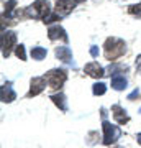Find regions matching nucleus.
Here are the masks:
<instances>
[{
  "label": "nucleus",
  "instance_id": "nucleus-1",
  "mask_svg": "<svg viewBox=\"0 0 141 148\" xmlns=\"http://www.w3.org/2000/svg\"><path fill=\"white\" fill-rule=\"evenodd\" d=\"M125 51H126L125 41H121L118 38H108L105 41V56L110 61H115L116 58H120Z\"/></svg>",
  "mask_w": 141,
  "mask_h": 148
},
{
  "label": "nucleus",
  "instance_id": "nucleus-2",
  "mask_svg": "<svg viewBox=\"0 0 141 148\" xmlns=\"http://www.w3.org/2000/svg\"><path fill=\"white\" fill-rule=\"evenodd\" d=\"M102 127H104V145H112V143H115L118 138L121 137V132L120 128L116 127V125H113V123H110L108 120L102 122Z\"/></svg>",
  "mask_w": 141,
  "mask_h": 148
},
{
  "label": "nucleus",
  "instance_id": "nucleus-3",
  "mask_svg": "<svg viewBox=\"0 0 141 148\" xmlns=\"http://www.w3.org/2000/svg\"><path fill=\"white\" fill-rule=\"evenodd\" d=\"M44 77H46V81L49 82V86H51L52 89H59V87L66 82L67 74H66L64 69H51L49 73H46Z\"/></svg>",
  "mask_w": 141,
  "mask_h": 148
},
{
  "label": "nucleus",
  "instance_id": "nucleus-4",
  "mask_svg": "<svg viewBox=\"0 0 141 148\" xmlns=\"http://www.w3.org/2000/svg\"><path fill=\"white\" fill-rule=\"evenodd\" d=\"M16 43V35L13 32H5L2 33V54L3 58H8V54L12 51V46Z\"/></svg>",
  "mask_w": 141,
  "mask_h": 148
},
{
  "label": "nucleus",
  "instance_id": "nucleus-5",
  "mask_svg": "<svg viewBox=\"0 0 141 148\" xmlns=\"http://www.w3.org/2000/svg\"><path fill=\"white\" fill-rule=\"evenodd\" d=\"M33 8L36 12V16H40L43 20H44L46 16H49V12H51L49 3H48L46 0H36V2L33 3Z\"/></svg>",
  "mask_w": 141,
  "mask_h": 148
},
{
  "label": "nucleus",
  "instance_id": "nucleus-6",
  "mask_svg": "<svg viewBox=\"0 0 141 148\" xmlns=\"http://www.w3.org/2000/svg\"><path fill=\"white\" fill-rule=\"evenodd\" d=\"M46 87V77H35L31 79V86H30V97L38 95L40 92H43V89Z\"/></svg>",
  "mask_w": 141,
  "mask_h": 148
},
{
  "label": "nucleus",
  "instance_id": "nucleus-7",
  "mask_svg": "<svg viewBox=\"0 0 141 148\" xmlns=\"http://www.w3.org/2000/svg\"><path fill=\"white\" fill-rule=\"evenodd\" d=\"M74 0H56V13L58 15H67L74 8Z\"/></svg>",
  "mask_w": 141,
  "mask_h": 148
},
{
  "label": "nucleus",
  "instance_id": "nucleus-8",
  "mask_svg": "<svg viewBox=\"0 0 141 148\" xmlns=\"http://www.w3.org/2000/svg\"><path fill=\"white\" fill-rule=\"evenodd\" d=\"M85 73L89 74V76H92V77H102L104 76V68L100 66L99 63H89L85 64V69H84Z\"/></svg>",
  "mask_w": 141,
  "mask_h": 148
},
{
  "label": "nucleus",
  "instance_id": "nucleus-9",
  "mask_svg": "<svg viewBox=\"0 0 141 148\" xmlns=\"http://www.w3.org/2000/svg\"><path fill=\"white\" fill-rule=\"evenodd\" d=\"M48 36H49V40H63V41H67V35L64 32V28H61V27H51L48 30Z\"/></svg>",
  "mask_w": 141,
  "mask_h": 148
},
{
  "label": "nucleus",
  "instance_id": "nucleus-10",
  "mask_svg": "<svg viewBox=\"0 0 141 148\" xmlns=\"http://www.w3.org/2000/svg\"><path fill=\"white\" fill-rule=\"evenodd\" d=\"M0 92H2V102H12V101H15L16 94L13 92L10 82H5V84L2 86Z\"/></svg>",
  "mask_w": 141,
  "mask_h": 148
},
{
  "label": "nucleus",
  "instance_id": "nucleus-11",
  "mask_svg": "<svg viewBox=\"0 0 141 148\" xmlns=\"http://www.w3.org/2000/svg\"><path fill=\"white\" fill-rule=\"evenodd\" d=\"M112 110H113V117H115L116 123H126V122L130 120V117L126 115V112L123 110L120 106H113L112 107Z\"/></svg>",
  "mask_w": 141,
  "mask_h": 148
},
{
  "label": "nucleus",
  "instance_id": "nucleus-12",
  "mask_svg": "<svg viewBox=\"0 0 141 148\" xmlns=\"http://www.w3.org/2000/svg\"><path fill=\"white\" fill-rule=\"evenodd\" d=\"M128 86V81L125 79V76H118V74H113L112 77V87L116 90H123Z\"/></svg>",
  "mask_w": 141,
  "mask_h": 148
},
{
  "label": "nucleus",
  "instance_id": "nucleus-13",
  "mask_svg": "<svg viewBox=\"0 0 141 148\" xmlns=\"http://www.w3.org/2000/svg\"><path fill=\"white\" fill-rule=\"evenodd\" d=\"M56 56H58L61 61H64V63H71L72 53H71V49H69L67 46H59V48H56Z\"/></svg>",
  "mask_w": 141,
  "mask_h": 148
},
{
  "label": "nucleus",
  "instance_id": "nucleus-14",
  "mask_svg": "<svg viewBox=\"0 0 141 148\" xmlns=\"http://www.w3.org/2000/svg\"><path fill=\"white\" fill-rule=\"evenodd\" d=\"M51 101L54 102V104H56V106H58L63 112L67 110V106H66V95H64V94H52L51 95Z\"/></svg>",
  "mask_w": 141,
  "mask_h": 148
},
{
  "label": "nucleus",
  "instance_id": "nucleus-15",
  "mask_svg": "<svg viewBox=\"0 0 141 148\" xmlns=\"http://www.w3.org/2000/svg\"><path fill=\"white\" fill-rule=\"evenodd\" d=\"M31 58H35V59H43V58H46V49L44 48H40V46H35V48H31Z\"/></svg>",
  "mask_w": 141,
  "mask_h": 148
},
{
  "label": "nucleus",
  "instance_id": "nucleus-16",
  "mask_svg": "<svg viewBox=\"0 0 141 148\" xmlns=\"http://www.w3.org/2000/svg\"><path fill=\"white\" fill-rule=\"evenodd\" d=\"M15 5H16L15 0H7L5 12H3V18H10V16H12V12L15 10Z\"/></svg>",
  "mask_w": 141,
  "mask_h": 148
},
{
  "label": "nucleus",
  "instance_id": "nucleus-17",
  "mask_svg": "<svg viewBox=\"0 0 141 148\" xmlns=\"http://www.w3.org/2000/svg\"><path fill=\"white\" fill-rule=\"evenodd\" d=\"M105 90H107V86H105L104 82H97V84H94V94L95 95L105 94Z\"/></svg>",
  "mask_w": 141,
  "mask_h": 148
},
{
  "label": "nucleus",
  "instance_id": "nucleus-18",
  "mask_svg": "<svg viewBox=\"0 0 141 148\" xmlns=\"http://www.w3.org/2000/svg\"><path fill=\"white\" fill-rule=\"evenodd\" d=\"M15 54H16V56H18V58L21 59V61H25V59H26V54H25V46H23V45H18V46H16V49H15Z\"/></svg>",
  "mask_w": 141,
  "mask_h": 148
},
{
  "label": "nucleus",
  "instance_id": "nucleus-19",
  "mask_svg": "<svg viewBox=\"0 0 141 148\" xmlns=\"http://www.w3.org/2000/svg\"><path fill=\"white\" fill-rule=\"evenodd\" d=\"M128 12L130 13H141V5H131L128 8Z\"/></svg>",
  "mask_w": 141,
  "mask_h": 148
},
{
  "label": "nucleus",
  "instance_id": "nucleus-20",
  "mask_svg": "<svg viewBox=\"0 0 141 148\" xmlns=\"http://www.w3.org/2000/svg\"><path fill=\"white\" fill-rule=\"evenodd\" d=\"M90 54H92L94 58H97V56H99V48H97V46H92V48H90Z\"/></svg>",
  "mask_w": 141,
  "mask_h": 148
},
{
  "label": "nucleus",
  "instance_id": "nucleus-21",
  "mask_svg": "<svg viewBox=\"0 0 141 148\" xmlns=\"http://www.w3.org/2000/svg\"><path fill=\"white\" fill-rule=\"evenodd\" d=\"M136 95H138V89L133 90V92H131V94L128 95V99H130V101H133V99H136Z\"/></svg>",
  "mask_w": 141,
  "mask_h": 148
},
{
  "label": "nucleus",
  "instance_id": "nucleus-22",
  "mask_svg": "<svg viewBox=\"0 0 141 148\" xmlns=\"http://www.w3.org/2000/svg\"><path fill=\"white\" fill-rule=\"evenodd\" d=\"M136 66H138V69L141 71V56H138V58H136Z\"/></svg>",
  "mask_w": 141,
  "mask_h": 148
},
{
  "label": "nucleus",
  "instance_id": "nucleus-23",
  "mask_svg": "<svg viewBox=\"0 0 141 148\" xmlns=\"http://www.w3.org/2000/svg\"><path fill=\"white\" fill-rule=\"evenodd\" d=\"M136 140H138V143L141 145V133H138V135H136Z\"/></svg>",
  "mask_w": 141,
  "mask_h": 148
},
{
  "label": "nucleus",
  "instance_id": "nucleus-24",
  "mask_svg": "<svg viewBox=\"0 0 141 148\" xmlns=\"http://www.w3.org/2000/svg\"><path fill=\"white\" fill-rule=\"evenodd\" d=\"M74 2H76V3H79V2H84V0H74Z\"/></svg>",
  "mask_w": 141,
  "mask_h": 148
},
{
  "label": "nucleus",
  "instance_id": "nucleus-25",
  "mask_svg": "<svg viewBox=\"0 0 141 148\" xmlns=\"http://www.w3.org/2000/svg\"><path fill=\"white\" fill-rule=\"evenodd\" d=\"M140 112H141V110H140Z\"/></svg>",
  "mask_w": 141,
  "mask_h": 148
}]
</instances>
